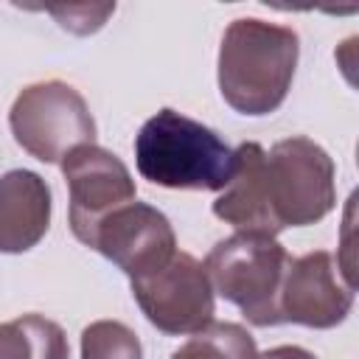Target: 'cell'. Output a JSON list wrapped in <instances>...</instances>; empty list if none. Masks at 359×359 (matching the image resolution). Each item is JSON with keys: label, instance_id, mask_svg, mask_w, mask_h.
<instances>
[{"label": "cell", "instance_id": "5", "mask_svg": "<svg viewBox=\"0 0 359 359\" xmlns=\"http://www.w3.org/2000/svg\"><path fill=\"white\" fill-rule=\"evenodd\" d=\"M8 126L17 146L42 163H59L67 151L95 140L84 95L56 79L25 87L11 104Z\"/></svg>", "mask_w": 359, "mask_h": 359}, {"label": "cell", "instance_id": "9", "mask_svg": "<svg viewBox=\"0 0 359 359\" xmlns=\"http://www.w3.org/2000/svg\"><path fill=\"white\" fill-rule=\"evenodd\" d=\"M353 306V286L342 280L331 252L317 250L292 258L280 289V323L306 328H334Z\"/></svg>", "mask_w": 359, "mask_h": 359}, {"label": "cell", "instance_id": "1", "mask_svg": "<svg viewBox=\"0 0 359 359\" xmlns=\"http://www.w3.org/2000/svg\"><path fill=\"white\" fill-rule=\"evenodd\" d=\"M247 199L258 233L278 236L286 227H306L325 219L337 205L334 160L309 137L278 140L269 151L244 143Z\"/></svg>", "mask_w": 359, "mask_h": 359}, {"label": "cell", "instance_id": "13", "mask_svg": "<svg viewBox=\"0 0 359 359\" xmlns=\"http://www.w3.org/2000/svg\"><path fill=\"white\" fill-rule=\"evenodd\" d=\"M81 359H143V348L129 325L95 320L81 331Z\"/></svg>", "mask_w": 359, "mask_h": 359}, {"label": "cell", "instance_id": "8", "mask_svg": "<svg viewBox=\"0 0 359 359\" xmlns=\"http://www.w3.org/2000/svg\"><path fill=\"white\" fill-rule=\"evenodd\" d=\"M90 250L101 252L132 280L168 264L177 252V236L165 213L146 202H129L98 224Z\"/></svg>", "mask_w": 359, "mask_h": 359}, {"label": "cell", "instance_id": "15", "mask_svg": "<svg viewBox=\"0 0 359 359\" xmlns=\"http://www.w3.org/2000/svg\"><path fill=\"white\" fill-rule=\"evenodd\" d=\"M255 359H317V356L297 345H278V348H269L266 353H258Z\"/></svg>", "mask_w": 359, "mask_h": 359}, {"label": "cell", "instance_id": "4", "mask_svg": "<svg viewBox=\"0 0 359 359\" xmlns=\"http://www.w3.org/2000/svg\"><path fill=\"white\" fill-rule=\"evenodd\" d=\"M292 255L272 236L236 233L219 241L208 258L205 272L227 303H233L252 325H280V289Z\"/></svg>", "mask_w": 359, "mask_h": 359}, {"label": "cell", "instance_id": "12", "mask_svg": "<svg viewBox=\"0 0 359 359\" xmlns=\"http://www.w3.org/2000/svg\"><path fill=\"white\" fill-rule=\"evenodd\" d=\"M255 339L238 323H208L202 331L191 334L171 359H255Z\"/></svg>", "mask_w": 359, "mask_h": 359}, {"label": "cell", "instance_id": "14", "mask_svg": "<svg viewBox=\"0 0 359 359\" xmlns=\"http://www.w3.org/2000/svg\"><path fill=\"white\" fill-rule=\"evenodd\" d=\"M53 17H59V25L73 31V34H93L104 25V20L115 11V3H107V6H53L48 8Z\"/></svg>", "mask_w": 359, "mask_h": 359}, {"label": "cell", "instance_id": "3", "mask_svg": "<svg viewBox=\"0 0 359 359\" xmlns=\"http://www.w3.org/2000/svg\"><path fill=\"white\" fill-rule=\"evenodd\" d=\"M135 165L163 188L222 191L233 177L236 149L205 123L165 107L135 135Z\"/></svg>", "mask_w": 359, "mask_h": 359}, {"label": "cell", "instance_id": "10", "mask_svg": "<svg viewBox=\"0 0 359 359\" xmlns=\"http://www.w3.org/2000/svg\"><path fill=\"white\" fill-rule=\"evenodd\" d=\"M50 188L28 168L0 177V252L17 255L36 247L50 227Z\"/></svg>", "mask_w": 359, "mask_h": 359}, {"label": "cell", "instance_id": "7", "mask_svg": "<svg viewBox=\"0 0 359 359\" xmlns=\"http://www.w3.org/2000/svg\"><path fill=\"white\" fill-rule=\"evenodd\" d=\"M62 174L70 191V230L87 247L98 224L137 196L129 168L112 151L95 143L67 151L62 160Z\"/></svg>", "mask_w": 359, "mask_h": 359}, {"label": "cell", "instance_id": "2", "mask_svg": "<svg viewBox=\"0 0 359 359\" xmlns=\"http://www.w3.org/2000/svg\"><path fill=\"white\" fill-rule=\"evenodd\" d=\"M300 39L258 17L233 20L219 48V93L241 115L275 112L292 87Z\"/></svg>", "mask_w": 359, "mask_h": 359}, {"label": "cell", "instance_id": "11", "mask_svg": "<svg viewBox=\"0 0 359 359\" xmlns=\"http://www.w3.org/2000/svg\"><path fill=\"white\" fill-rule=\"evenodd\" d=\"M0 359H67L65 331L42 314L0 323Z\"/></svg>", "mask_w": 359, "mask_h": 359}, {"label": "cell", "instance_id": "6", "mask_svg": "<svg viewBox=\"0 0 359 359\" xmlns=\"http://www.w3.org/2000/svg\"><path fill=\"white\" fill-rule=\"evenodd\" d=\"M129 283L140 311L163 334H196L213 323V286L205 266L188 252L177 250L168 264Z\"/></svg>", "mask_w": 359, "mask_h": 359}]
</instances>
